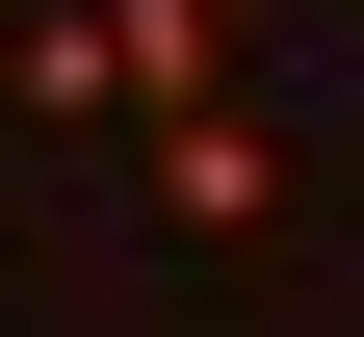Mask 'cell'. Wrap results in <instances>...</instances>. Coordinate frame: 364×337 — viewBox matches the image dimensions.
<instances>
[{"label": "cell", "instance_id": "obj_1", "mask_svg": "<svg viewBox=\"0 0 364 337\" xmlns=\"http://www.w3.org/2000/svg\"><path fill=\"white\" fill-rule=\"evenodd\" d=\"M0 104H26V130H130V78H105V0H0Z\"/></svg>", "mask_w": 364, "mask_h": 337}, {"label": "cell", "instance_id": "obj_2", "mask_svg": "<svg viewBox=\"0 0 364 337\" xmlns=\"http://www.w3.org/2000/svg\"><path fill=\"white\" fill-rule=\"evenodd\" d=\"M156 208H182V233H260V208H287L260 104H156Z\"/></svg>", "mask_w": 364, "mask_h": 337}, {"label": "cell", "instance_id": "obj_3", "mask_svg": "<svg viewBox=\"0 0 364 337\" xmlns=\"http://www.w3.org/2000/svg\"><path fill=\"white\" fill-rule=\"evenodd\" d=\"M105 78H130V130L156 104H235V0H105Z\"/></svg>", "mask_w": 364, "mask_h": 337}]
</instances>
